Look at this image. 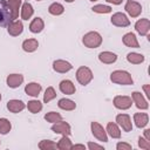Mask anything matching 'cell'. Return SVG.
I'll return each mask as SVG.
<instances>
[{
    "label": "cell",
    "instance_id": "obj_1",
    "mask_svg": "<svg viewBox=\"0 0 150 150\" xmlns=\"http://www.w3.org/2000/svg\"><path fill=\"white\" fill-rule=\"evenodd\" d=\"M110 80L111 82L121 86H130L134 83V80L130 75V73L125 70H115L110 74Z\"/></svg>",
    "mask_w": 150,
    "mask_h": 150
},
{
    "label": "cell",
    "instance_id": "obj_2",
    "mask_svg": "<svg viewBox=\"0 0 150 150\" xmlns=\"http://www.w3.org/2000/svg\"><path fill=\"white\" fill-rule=\"evenodd\" d=\"M82 43L88 48H97L102 43V36L97 32H88L83 35Z\"/></svg>",
    "mask_w": 150,
    "mask_h": 150
},
{
    "label": "cell",
    "instance_id": "obj_3",
    "mask_svg": "<svg viewBox=\"0 0 150 150\" xmlns=\"http://www.w3.org/2000/svg\"><path fill=\"white\" fill-rule=\"evenodd\" d=\"M13 21L12 11L6 0H0V27H6Z\"/></svg>",
    "mask_w": 150,
    "mask_h": 150
},
{
    "label": "cell",
    "instance_id": "obj_4",
    "mask_svg": "<svg viewBox=\"0 0 150 150\" xmlns=\"http://www.w3.org/2000/svg\"><path fill=\"white\" fill-rule=\"evenodd\" d=\"M93 77H94L93 71L90 70V68L86 66H82L76 70V80L82 86H87L93 80Z\"/></svg>",
    "mask_w": 150,
    "mask_h": 150
},
{
    "label": "cell",
    "instance_id": "obj_5",
    "mask_svg": "<svg viewBox=\"0 0 150 150\" xmlns=\"http://www.w3.org/2000/svg\"><path fill=\"white\" fill-rule=\"evenodd\" d=\"M90 129H91V134L95 138H97L101 142H108V135L105 129L97 122H91L90 123Z\"/></svg>",
    "mask_w": 150,
    "mask_h": 150
},
{
    "label": "cell",
    "instance_id": "obj_6",
    "mask_svg": "<svg viewBox=\"0 0 150 150\" xmlns=\"http://www.w3.org/2000/svg\"><path fill=\"white\" fill-rule=\"evenodd\" d=\"M115 108L117 109H121V110H127L131 107L132 104V100L131 97L129 96H124V95H117L114 97V101H112Z\"/></svg>",
    "mask_w": 150,
    "mask_h": 150
},
{
    "label": "cell",
    "instance_id": "obj_7",
    "mask_svg": "<svg viewBox=\"0 0 150 150\" xmlns=\"http://www.w3.org/2000/svg\"><path fill=\"white\" fill-rule=\"evenodd\" d=\"M124 9L125 12L131 16V18H137L139 16V14L142 13V6L134 1V0H128L125 2V6H124Z\"/></svg>",
    "mask_w": 150,
    "mask_h": 150
},
{
    "label": "cell",
    "instance_id": "obj_8",
    "mask_svg": "<svg viewBox=\"0 0 150 150\" xmlns=\"http://www.w3.org/2000/svg\"><path fill=\"white\" fill-rule=\"evenodd\" d=\"M52 131H54L55 134H60V135H66V136H69L71 134V128L69 125V123L64 122V121H59V122H55L53 125H52Z\"/></svg>",
    "mask_w": 150,
    "mask_h": 150
},
{
    "label": "cell",
    "instance_id": "obj_9",
    "mask_svg": "<svg viewBox=\"0 0 150 150\" xmlns=\"http://www.w3.org/2000/svg\"><path fill=\"white\" fill-rule=\"evenodd\" d=\"M116 123L127 132L132 130V123H131V118L128 114H118L116 116Z\"/></svg>",
    "mask_w": 150,
    "mask_h": 150
},
{
    "label": "cell",
    "instance_id": "obj_10",
    "mask_svg": "<svg viewBox=\"0 0 150 150\" xmlns=\"http://www.w3.org/2000/svg\"><path fill=\"white\" fill-rule=\"evenodd\" d=\"M110 21L114 26H117V27H128L130 25V20L128 19V16L124 13H121V12H117V13L112 14Z\"/></svg>",
    "mask_w": 150,
    "mask_h": 150
},
{
    "label": "cell",
    "instance_id": "obj_11",
    "mask_svg": "<svg viewBox=\"0 0 150 150\" xmlns=\"http://www.w3.org/2000/svg\"><path fill=\"white\" fill-rule=\"evenodd\" d=\"M131 100L132 102L135 103V105L141 109V110H145L149 108V104H148V101L144 98V96L139 93V91H134L131 94Z\"/></svg>",
    "mask_w": 150,
    "mask_h": 150
},
{
    "label": "cell",
    "instance_id": "obj_12",
    "mask_svg": "<svg viewBox=\"0 0 150 150\" xmlns=\"http://www.w3.org/2000/svg\"><path fill=\"white\" fill-rule=\"evenodd\" d=\"M135 29H136V32L138 34H141L143 36L148 35V33L150 30V21H149V19L144 18V19L137 20V22L135 23Z\"/></svg>",
    "mask_w": 150,
    "mask_h": 150
},
{
    "label": "cell",
    "instance_id": "obj_13",
    "mask_svg": "<svg viewBox=\"0 0 150 150\" xmlns=\"http://www.w3.org/2000/svg\"><path fill=\"white\" fill-rule=\"evenodd\" d=\"M7 32L12 36H19L23 32V25L19 20H13L8 26H7Z\"/></svg>",
    "mask_w": 150,
    "mask_h": 150
},
{
    "label": "cell",
    "instance_id": "obj_14",
    "mask_svg": "<svg viewBox=\"0 0 150 150\" xmlns=\"http://www.w3.org/2000/svg\"><path fill=\"white\" fill-rule=\"evenodd\" d=\"M73 66L64 60H55L53 62V69L57 73H67L69 70H71Z\"/></svg>",
    "mask_w": 150,
    "mask_h": 150
},
{
    "label": "cell",
    "instance_id": "obj_15",
    "mask_svg": "<svg viewBox=\"0 0 150 150\" xmlns=\"http://www.w3.org/2000/svg\"><path fill=\"white\" fill-rule=\"evenodd\" d=\"M23 82V76L21 74H11L6 79V83L9 88H18L22 84Z\"/></svg>",
    "mask_w": 150,
    "mask_h": 150
},
{
    "label": "cell",
    "instance_id": "obj_16",
    "mask_svg": "<svg viewBox=\"0 0 150 150\" xmlns=\"http://www.w3.org/2000/svg\"><path fill=\"white\" fill-rule=\"evenodd\" d=\"M25 108H26V104L21 100H9L7 102V109L14 114L22 111Z\"/></svg>",
    "mask_w": 150,
    "mask_h": 150
},
{
    "label": "cell",
    "instance_id": "obj_17",
    "mask_svg": "<svg viewBox=\"0 0 150 150\" xmlns=\"http://www.w3.org/2000/svg\"><path fill=\"white\" fill-rule=\"evenodd\" d=\"M59 88L61 90V93L66 94V95H73L75 94V86L70 80H62L59 84Z\"/></svg>",
    "mask_w": 150,
    "mask_h": 150
},
{
    "label": "cell",
    "instance_id": "obj_18",
    "mask_svg": "<svg viewBox=\"0 0 150 150\" xmlns=\"http://www.w3.org/2000/svg\"><path fill=\"white\" fill-rule=\"evenodd\" d=\"M122 41L123 43L127 46V47H130V48H139V43L136 39V35L134 33H127L123 35L122 38Z\"/></svg>",
    "mask_w": 150,
    "mask_h": 150
},
{
    "label": "cell",
    "instance_id": "obj_19",
    "mask_svg": "<svg viewBox=\"0 0 150 150\" xmlns=\"http://www.w3.org/2000/svg\"><path fill=\"white\" fill-rule=\"evenodd\" d=\"M98 60L102 62V63H105V64H111L114 62H116L117 60V55L112 52H101L98 54Z\"/></svg>",
    "mask_w": 150,
    "mask_h": 150
},
{
    "label": "cell",
    "instance_id": "obj_20",
    "mask_svg": "<svg viewBox=\"0 0 150 150\" xmlns=\"http://www.w3.org/2000/svg\"><path fill=\"white\" fill-rule=\"evenodd\" d=\"M41 84L36 83V82H30L28 84H26L25 87V93L29 96H33V97H38L40 91H41Z\"/></svg>",
    "mask_w": 150,
    "mask_h": 150
},
{
    "label": "cell",
    "instance_id": "obj_21",
    "mask_svg": "<svg viewBox=\"0 0 150 150\" xmlns=\"http://www.w3.org/2000/svg\"><path fill=\"white\" fill-rule=\"evenodd\" d=\"M134 122L137 128H144L149 123V116L145 112H136L134 115Z\"/></svg>",
    "mask_w": 150,
    "mask_h": 150
},
{
    "label": "cell",
    "instance_id": "obj_22",
    "mask_svg": "<svg viewBox=\"0 0 150 150\" xmlns=\"http://www.w3.org/2000/svg\"><path fill=\"white\" fill-rule=\"evenodd\" d=\"M45 28V22L41 18H35L32 20L30 25H29V30L34 34H38L40 32H42V29Z\"/></svg>",
    "mask_w": 150,
    "mask_h": 150
},
{
    "label": "cell",
    "instance_id": "obj_23",
    "mask_svg": "<svg viewBox=\"0 0 150 150\" xmlns=\"http://www.w3.org/2000/svg\"><path fill=\"white\" fill-rule=\"evenodd\" d=\"M39 47V42L36 39H27L22 42V49L27 53H33L38 49Z\"/></svg>",
    "mask_w": 150,
    "mask_h": 150
},
{
    "label": "cell",
    "instance_id": "obj_24",
    "mask_svg": "<svg viewBox=\"0 0 150 150\" xmlns=\"http://www.w3.org/2000/svg\"><path fill=\"white\" fill-rule=\"evenodd\" d=\"M107 134H109L110 137L112 138H120L121 137V130L118 128V124L117 123H114V122H109L107 124Z\"/></svg>",
    "mask_w": 150,
    "mask_h": 150
},
{
    "label": "cell",
    "instance_id": "obj_25",
    "mask_svg": "<svg viewBox=\"0 0 150 150\" xmlns=\"http://www.w3.org/2000/svg\"><path fill=\"white\" fill-rule=\"evenodd\" d=\"M59 108L62 109V110H67V111H70V110H74L76 108V103L69 98H61L59 100V103H57Z\"/></svg>",
    "mask_w": 150,
    "mask_h": 150
},
{
    "label": "cell",
    "instance_id": "obj_26",
    "mask_svg": "<svg viewBox=\"0 0 150 150\" xmlns=\"http://www.w3.org/2000/svg\"><path fill=\"white\" fill-rule=\"evenodd\" d=\"M34 13V9H33V6L29 4V2H25L22 6H21V19L22 20H28L32 18Z\"/></svg>",
    "mask_w": 150,
    "mask_h": 150
},
{
    "label": "cell",
    "instance_id": "obj_27",
    "mask_svg": "<svg viewBox=\"0 0 150 150\" xmlns=\"http://www.w3.org/2000/svg\"><path fill=\"white\" fill-rule=\"evenodd\" d=\"M7 4L12 11L13 20H15L19 16V9L21 7V0H7Z\"/></svg>",
    "mask_w": 150,
    "mask_h": 150
},
{
    "label": "cell",
    "instance_id": "obj_28",
    "mask_svg": "<svg viewBox=\"0 0 150 150\" xmlns=\"http://www.w3.org/2000/svg\"><path fill=\"white\" fill-rule=\"evenodd\" d=\"M56 145H57V149H60V150H69V149H71L73 143H71V141L69 139L68 136L62 135V137L59 139Z\"/></svg>",
    "mask_w": 150,
    "mask_h": 150
},
{
    "label": "cell",
    "instance_id": "obj_29",
    "mask_svg": "<svg viewBox=\"0 0 150 150\" xmlns=\"http://www.w3.org/2000/svg\"><path fill=\"white\" fill-rule=\"evenodd\" d=\"M27 109L32 112V114H38L42 110V103L39 100H32L27 103Z\"/></svg>",
    "mask_w": 150,
    "mask_h": 150
},
{
    "label": "cell",
    "instance_id": "obj_30",
    "mask_svg": "<svg viewBox=\"0 0 150 150\" xmlns=\"http://www.w3.org/2000/svg\"><path fill=\"white\" fill-rule=\"evenodd\" d=\"M127 60H128V62H130L132 64H139V63L144 62V55L138 54V53H129L127 55Z\"/></svg>",
    "mask_w": 150,
    "mask_h": 150
},
{
    "label": "cell",
    "instance_id": "obj_31",
    "mask_svg": "<svg viewBox=\"0 0 150 150\" xmlns=\"http://www.w3.org/2000/svg\"><path fill=\"white\" fill-rule=\"evenodd\" d=\"M48 12L52 14V15H61L63 12H64V7L59 4V2H53L49 7H48Z\"/></svg>",
    "mask_w": 150,
    "mask_h": 150
},
{
    "label": "cell",
    "instance_id": "obj_32",
    "mask_svg": "<svg viewBox=\"0 0 150 150\" xmlns=\"http://www.w3.org/2000/svg\"><path fill=\"white\" fill-rule=\"evenodd\" d=\"M39 149L41 150H53V149H57V145L55 142L50 141V139H42L39 143Z\"/></svg>",
    "mask_w": 150,
    "mask_h": 150
},
{
    "label": "cell",
    "instance_id": "obj_33",
    "mask_svg": "<svg viewBox=\"0 0 150 150\" xmlns=\"http://www.w3.org/2000/svg\"><path fill=\"white\" fill-rule=\"evenodd\" d=\"M12 129V124L7 118H0V134L1 135H6L11 131Z\"/></svg>",
    "mask_w": 150,
    "mask_h": 150
},
{
    "label": "cell",
    "instance_id": "obj_34",
    "mask_svg": "<svg viewBox=\"0 0 150 150\" xmlns=\"http://www.w3.org/2000/svg\"><path fill=\"white\" fill-rule=\"evenodd\" d=\"M45 120L49 123H55V122H59L62 120V116L59 114V112H55V111H49L45 115Z\"/></svg>",
    "mask_w": 150,
    "mask_h": 150
},
{
    "label": "cell",
    "instance_id": "obj_35",
    "mask_svg": "<svg viewBox=\"0 0 150 150\" xmlns=\"http://www.w3.org/2000/svg\"><path fill=\"white\" fill-rule=\"evenodd\" d=\"M56 97V91L53 87H48L45 91V95H43V102L45 103H48L50 102L52 100H54Z\"/></svg>",
    "mask_w": 150,
    "mask_h": 150
},
{
    "label": "cell",
    "instance_id": "obj_36",
    "mask_svg": "<svg viewBox=\"0 0 150 150\" xmlns=\"http://www.w3.org/2000/svg\"><path fill=\"white\" fill-rule=\"evenodd\" d=\"M91 11L95 13H98V14H107V13L111 12V7L107 6V5H95L91 7Z\"/></svg>",
    "mask_w": 150,
    "mask_h": 150
},
{
    "label": "cell",
    "instance_id": "obj_37",
    "mask_svg": "<svg viewBox=\"0 0 150 150\" xmlns=\"http://www.w3.org/2000/svg\"><path fill=\"white\" fill-rule=\"evenodd\" d=\"M138 146H139L141 149L149 150V149H150V142L146 141L144 137H139V138H138Z\"/></svg>",
    "mask_w": 150,
    "mask_h": 150
},
{
    "label": "cell",
    "instance_id": "obj_38",
    "mask_svg": "<svg viewBox=\"0 0 150 150\" xmlns=\"http://www.w3.org/2000/svg\"><path fill=\"white\" fill-rule=\"evenodd\" d=\"M117 150H131V144L125 143V142H120L116 145Z\"/></svg>",
    "mask_w": 150,
    "mask_h": 150
},
{
    "label": "cell",
    "instance_id": "obj_39",
    "mask_svg": "<svg viewBox=\"0 0 150 150\" xmlns=\"http://www.w3.org/2000/svg\"><path fill=\"white\" fill-rule=\"evenodd\" d=\"M88 148L90 149V150H94V149H104L103 148V145H101V144H97V143H94V142H88Z\"/></svg>",
    "mask_w": 150,
    "mask_h": 150
},
{
    "label": "cell",
    "instance_id": "obj_40",
    "mask_svg": "<svg viewBox=\"0 0 150 150\" xmlns=\"http://www.w3.org/2000/svg\"><path fill=\"white\" fill-rule=\"evenodd\" d=\"M144 138L150 142V129H145L144 130Z\"/></svg>",
    "mask_w": 150,
    "mask_h": 150
},
{
    "label": "cell",
    "instance_id": "obj_41",
    "mask_svg": "<svg viewBox=\"0 0 150 150\" xmlns=\"http://www.w3.org/2000/svg\"><path fill=\"white\" fill-rule=\"evenodd\" d=\"M71 149H82V150H84L86 149V146H84V144H75V145H73L71 146Z\"/></svg>",
    "mask_w": 150,
    "mask_h": 150
},
{
    "label": "cell",
    "instance_id": "obj_42",
    "mask_svg": "<svg viewBox=\"0 0 150 150\" xmlns=\"http://www.w3.org/2000/svg\"><path fill=\"white\" fill-rule=\"evenodd\" d=\"M107 2H110V4H112V5H120V4H122V1L123 0H105Z\"/></svg>",
    "mask_w": 150,
    "mask_h": 150
},
{
    "label": "cell",
    "instance_id": "obj_43",
    "mask_svg": "<svg viewBox=\"0 0 150 150\" xmlns=\"http://www.w3.org/2000/svg\"><path fill=\"white\" fill-rule=\"evenodd\" d=\"M143 89H144V91H145V95L149 97V96H150V91H149V84H144V86H143Z\"/></svg>",
    "mask_w": 150,
    "mask_h": 150
},
{
    "label": "cell",
    "instance_id": "obj_44",
    "mask_svg": "<svg viewBox=\"0 0 150 150\" xmlns=\"http://www.w3.org/2000/svg\"><path fill=\"white\" fill-rule=\"evenodd\" d=\"M64 1H66V2H69V4H70V2H74L75 0H64Z\"/></svg>",
    "mask_w": 150,
    "mask_h": 150
},
{
    "label": "cell",
    "instance_id": "obj_45",
    "mask_svg": "<svg viewBox=\"0 0 150 150\" xmlns=\"http://www.w3.org/2000/svg\"><path fill=\"white\" fill-rule=\"evenodd\" d=\"M90 1H93V2H94V1H97V0H90Z\"/></svg>",
    "mask_w": 150,
    "mask_h": 150
},
{
    "label": "cell",
    "instance_id": "obj_46",
    "mask_svg": "<svg viewBox=\"0 0 150 150\" xmlns=\"http://www.w3.org/2000/svg\"><path fill=\"white\" fill-rule=\"evenodd\" d=\"M0 101H1V94H0Z\"/></svg>",
    "mask_w": 150,
    "mask_h": 150
},
{
    "label": "cell",
    "instance_id": "obj_47",
    "mask_svg": "<svg viewBox=\"0 0 150 150\" xmlns=\"http://www.w3.org/2000/svg\"><path fill=\"white\" fill-rule=\"evenodd\" d=\"M36 1H41V0H36Z\"/></svg>",
    "mask_w": 150,
    "mask_h": 150
}]
</instances>
